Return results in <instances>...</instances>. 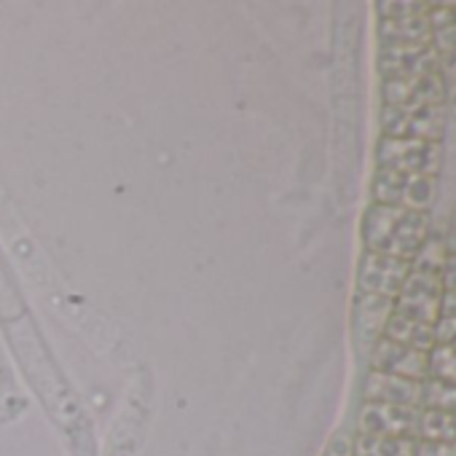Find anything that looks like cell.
<instances>
[{"label":"cell","instance_id":"6da1fadb","mask_svg":"<svg viewBox=\"0 0 456 456\" xmlns=\"http://www.w3.org/2000/svg\"><path fill=\"white\" fill-rule=\"evenodd\" d=\"M400 280H403V264L400 261L379 256V253L365 256L362 269H360L362 290H368L370 296H384V293H392Z\"/></svg>","mask_w":456,"mask_h":456},{"label":"cell","instance_id":"7a4b0ae2","mask_svg":"<svg viewBox=\"0 0 456 456\" xmlns=\"http://www.w3.org/2000/svg\"><path fill=\"white\" fill-rule=\"evenodd\" d=\"M325 456H354V448H352L349 437L338 435V437H336V440H333V443L328 445Z\"/></svg>","mask_w":456,"mask_h":456}]
</instances>
